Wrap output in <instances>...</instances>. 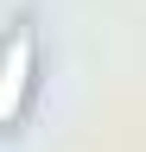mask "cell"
<instances>
[{"mask_svg":"<svg viewBox=\"0 0 146 152\" xmlns=\"http://www.w3.org/2000/svg\"><path fill=\"white\" fill-rule=\"evenodd\" d=\"M26 95H32V32L13 26V38H7V76H0V121L7 127L26 114Z\"/></svg>","mask_w":146,"mask_h":152,"instance_id":"obj_1","label":"cell"}]
</instances>
